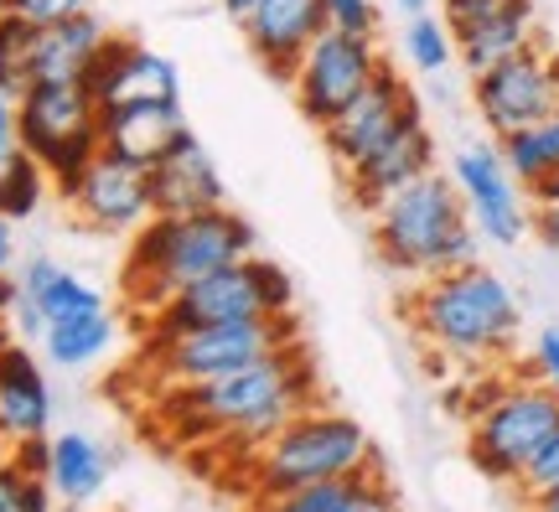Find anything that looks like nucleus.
<instances>
[{
	"label": "nucleus",
	"mask_w": 559,
	"mask_h": 512,
	"mask_svg": "<svg viewBox=\"0 0 559 512\" xmlns=\"http://www.w3.org/2000/svg\"><path fill=\"white\" fill-rule=\"evenodd\" d=\"M151 404H156V430L171 445H218L223 455H239L243 466L296 414L321 404V383L306 342H290L239 373L198 383V389H171Z\"/></svg>",
	"instance_id": "f257e3e1"
},
{
	"label": "nucleus",
	"mask_w": 559,
	"mask_h": 512,
	"mask_svg": "<svg viewBox=\"0 0 559 512\" xmlns=\"http://www.w3.org/2000/svg\"><path fill=\"white\" fill-rule=\"evenodd\" d=\"M260 254L254 223L234 207H207V213H156L145 228L130 234V254L120 270V306L124 315H156L166 300L187 290L192 279L213 275L234 259Z\"/></svg>",
	"instance_id": "f03ea898"
},
{
	"label": "nucleus",
	"mask_w": 559,
	"mask_h": 512,
	"mask_svg": "<svg viewBox=\"0 0 559 512\" xmlns=\"http://www.w3.org/2000/svg\"><path fill=\"white\" fill-rule=\"evenodd\" d=\"M404 315H409L415 336L430 353L456 357V362L508 357L523 332V306L513 296V285L487 264L415 279V290L404 300Z\"/></svg>",
	"instance_id": "7ed1b4c3"
},
{
	"label": "nucleus",
	"mask_w": 559,
	"mask_h": 512,
	"mask_svg": "<svg viewBox=\"0 0 559 512\" xmlns=\"http://www.w3.org/2000/svg\"><path fill=\"white\" fill-rule=\"evenodd\" d=\"M373 249L394 275L430 279L445 270L481 264V234L466 217L451 171H425L373 207Z\"/></svg>",
	"instance_id": "20e7f679"
},
{
	"label": "nucleus",
	"mask_w": 559,
	"mask_h": 512,
	"mask_svg": "<svg viewBox=\"0 0 559 512\" xmlns=\"http://www.w3.org/2000/svg\"><path fill=\"white\" fill-rule=\"evenodd\" d=\"M290 342H300V326L290 311L198 326V332H177V336H145L135 353V368H130V383H140L151 398L171 394V389H198V383L239 373V368L290 347Z\"/></svg>",
	"instance_id": "39448f33"
},
{
	"label": "nucleus",
	"mask_w": 559,
	"mask_h": 512,
	"mask_svg": "<svg viewBox=\"0 0 559 512\" xmlns=\"http://www.w3.org/2000/svg\"><path fill=\"white\" fill-rule=\"evenodd\" d=\"M373 466H379V455H373V440L358 419L311 404L243 461L239 481L249 497H275L296 492V487H317V481H337V476L373 472Z\"/></svg>",
	"instance_id": "423d86ee"
},
{
	"label": "nucleus",
	"mask_w": 559,
	"mask_h": 512,
	"mask_svg": "<svg viewBox=\"0 0 559 512\" xmlns=\"http://www.w3.org/2000/svg\"><path fill=\"white\" fill-rule=\"evenodd\" d=\"M559 430V389L539 378H498L472 398V434L466 451L481 476L513 487L523 466L539 455V445Z\"/></svg>",
	"instance_id": "0eeeda50"
},
{
	"label": "nucleus",
	"mask_w": 559,
	"mask_h": 512,
	"mask_svg": "<svg viewBox=\"0 0 559 512\" xmlns=\"http://www.w3.org/2000/svg\"><path fill=\"white\" fill-rule=\"evenodd\" d=\"M296 306V285L290 275L270 264V259L249 254L234 259L213 275L192 279L187 290L166 300L156 315L140 321V342L145 336H177V332H198V326H223V321H254V315H285Z\"/></svg>",
	"instance_id": "6e6552de"
},
{
	"label": "nucleus",
	"mask_w": 559,
	"mask_h": 512,
	"mask_svg": "<svg viewBox=\"0 0 559 512\" xmlns=\"http://www.w3.org/2000/svg\"><path fill=\"white\" fill-rule=\"evenodd\" d=\"M16 145L52 177V187H68L88 160L104 151L99 135V99L88 83H32L16 94Z\"/></svg>",
	"instance_id": "1a4fd4ad"
},
{
	"label": "nucleus",
	"mask_w": 559,
	"mask_h": 512,
	"mask_svg": "<svg viewBox=\"0 0 559 512\" xmlns=\"http://www.w3.org/2000/svg\"><path fill=\"white\" fill-rule=\"evenodd\" d=\"M472 109H477L492 140L559 115V52L549 41H534L519 58L477 73L472 79Z\"/></svg>",
	"instance_id": "9d476101"
},
{
	"label": "nucleus",
	"mask_w": 559,
	"mask_h": 512,
	"mask_svg": "<svg viewBox=\"0 0 559 512\" xmlns=\"http://www.w3.org/2000/svg\"><path fill=\"white\" fill-rule=\"evenodd\" d=\"M383 62L389 58H383L379 37H353V32H332V26H326V32L300 52L296 73H290L296 109L321 130L326 119H337L368 83L379 79Z\"/></svg>",
	"instance_id": "9b49d317"
},
{
	"label": "nucleus",
	"mask_w": 559,
	"mask_h": 512,
	"mask_svg": "<svg viewBox=\"0 0 559 512\" xmlns=\"http://www.w3.org/2000/svg\"><path fill=\"white\" fill-rule=\"evenodd\" d=\"M62 202H68L73 223L88 228V234H135V228H145L156 217L151 166L124 160L115 151H99L79 177L62 187Z\"/></svg>",
	"instance_id": "f8f14e48"
},
{
	"label": "nucleus",
	"mask_w": 559,
	"mask_h": 512,
	"mask_svg": "<svg viewBox=\"0 0 559 512\" xmlns=\"http://www.w3.org/2000/svg\"><path fill=\"white\" fill-rule=\"evenodd\" d=\"M409 119H425L419 94L409 88V79H404L400 68H389V62H383L379 79L368 83V88H362L358 99L347 104L337 119H326V124H321L326 156H332V166L347 177L353 166H362V160L379 151L383 140L400 135Z\"/></svg>",
	"instance_id": "ddd939ff"
},
{
	"label": "nucleus",
	"mask_w": 559,
	"mask_h": 512,
	"mask_svg": "<svg viewBox=\"0 0 559 512\" xmlns=\"http://www.w3.org/2000/svg\"><path fill=\"white\" fill-rule=\"evenodd\" d=\"M451 181H456L461 202H466V217H472V228L481 234V243L513 249V243L528 238V192L502 166L498 140L461 145L456 156H451Z\"/></svg>",
	"instance_id": "4468645a"
},
{
	"label": "nucleus",
	"mask_w": 559,
	"mask_h": 512,
	"mask_svg": "<svg viewBox=\"0 0 559 512\" xmlns=\"http://www.w3.org/2000/svg\"><path fill=\"white\" fill-rule=\"evenodd\" d=\"M88 88L99 109H120V104H166L181 99V73L177 62L145 47V41L130 37H109V47L99 52L94 73H88Z\"/></svg>",
	"instance_id": "2eb2a0df"
},
{
	"label": "nucleus",
	"mask_w": 559,
	"mask_h": 512,
	"mask_svg": "<svg viewBox=\"0 0 559 512\" xmlns=\"http://www.w3.org/2000/svg\"><path fill=\"white\" fill-rule=\"evenodd\" d=\"M243 47L254 52L270 79L290 83L300 52L326 32V16H321V0H260L249 16L239 21Z\"/></svg>",
	"instance_id": "dca6fc26"
},
{
	"label": "nucleus",
	"mask_w": 559,
	"mask_h": 512,
	"mask_svg": "<svg viewBox=\"0 0 559 512\" xmlns=\"http://www.w3.org/2000/svg\"><path fill=\"white\" fill-rule=\"evenodd\" d=\"M425 171H436V135H430L425 119H409L400 135L383 140L379 151L362 160V166H353L342 181H347V198L358 202L362 213H373L379 202H389L400 187L419 181Z\"/></svg>",
	"instance_id": "f3484780"
},
{
	"label": "nucleus",
	"mask_w": 559,
	"mask_h": 512,
	"mask_svg": "<svg viewBox=\"0 0 559 512\" xmlns=\"http://www.w3.org/2000/svg\"><path fill=\"white\" fill-rule=\"evenodd\" d=\"M99 135L104 151H115L124 160H140V166H156L177 151L192 130V119L181 109V99L166 104H120V109H99Z\"/></svg>",
	"instance_id": "a211bd4d"
},
{
	"label": "nucleus",
	"mask_w": 559,
	"mask_h": 512,
	"mask_svg": "<svg viewBox=\"0 0 559 512\" xmlns=\"http://www.w3.org/2000/svg\"><path fill=\"white\" fill-rule=\"evenodd\" d=\"M52 425V389L41 362L16 342H0V440L5 451L21 440H41Z\"/></svg>",
	"instance_id": "6ab92c4d"
},
{
	"label": "nucleus",
	"mask_w": 559,
	"mask_h": 512,
	"mask_svg": "<svg viewBox=\"0 0 559 512\" xmlns=\"http://www.w3.org/2000/svg\"><path fill=\"white\" fill-rule=\"evenodd\" d=\"M151 202L156 213H207V207H228V187L223 171L213 166L207 145L187 135L166 160L151 166Z\"/></svg>",
	"instance_id": "aec40b11"
},
{
	"label": "nucleus",
	"mask_w": 559,
	"mask_h": 512,
	"mask_svg": "<svg viewBox=\"0 0 559 512\" xmlns=\"http://www.w3.org/2000/svg\"><path fill=\"white\" fill-rule=\"evenodd\" d=\"M109 26H104L94 11L83 16H68L58 26H41L37 37V62H32V83H88L99 52L109 47ZM26 83V88H32Z\"/></svg>",
	"instance_id": "412c9836"
},
{
	"label": "nucleus",
	"mask_w": 559,
	"mask_h": 512,
	"mask_svg": "<svg viewBox=\"0 0 559 512\" xmlns=\"http://www.w3.org/2000/svg\"><path fill=\"white\" fill-rule=\"evenodd\" d=\"M16 285H21V306H32L41 321H62V315L109 306V296H104L94 279L79 275V270H68V264H58V259H47V254L26 259Z\"/></svg>",
	"instance_id": "4be33fe9"
},
{
	"label": "nucleus",
	"mask_w": 559,
	"mask_h": 512,
	"mask_svg": "<svg viewBox=\"0 0 559 512\" xmlns=\"http://www.w3.org/2000/svg\"><path fill=\"white\" fill-rule=\"evenodd\" d=\"M109 451H104L94 434L83 430H62L47 440V487L58 502L68 508H83V502H94L104 492V481H109Z\"/></svg>",
	"instance_id": "5701e85b"
},
{
	"label": "nucleus",
	"mask_w": 559,
	"mask_h": 512,
	"mask_svg": "<svg viewBox=\"0 0 559 512\" xmlns=\"http://www.w3.org/2000/svg\"><path fill=\"white\" fill-rule=\"evenodd\" d=\"M115 336H120V315L99 306V311H79V315H62V321H47V332H41V353L52 368H68V373H79V368H94L109 347H115Z\"/></svg>",
	"instance_id": "b1692460"
},
{
	"label": "nucleus",
	"mask_w": 559,
	"mask_h": 512,
	"mask_svg": "<svg viewBox=\"0 0 559 512\" xmlns=\"http://www.w3.org/2000/svg\"><path fill=\"white\" fill-rule=\"evenodd\" d=\"M498 151H502V166L519 177L523 192H534L549 171H559V115H549L544 124H528V130L502 135Z\"/></svg>",
	"instance_id": "393cba45"
},
{
	"label": "nucleus",
	"mask_w": 559,
	"mask_h": 512,
	"mask_svg": "<svg viewBox=\"0 0 559 512\" xmlns=\"http://www.w3.org/2000/svg\"><path fill=\"white\" fill-rule=\"evenodd\" d=\"M404 58H409V68L415 73H425V79H440L451 62H456V37L445 32V21L440 16H409L404 21Z\"/></svg>",
	"instance_id": "a878e982"
},
{
	"label": "nucleus",
	"mask_w": 559,
	"mask_h": 512,
	"mask_svg": "<svg viewBox=\"0 0 559 512\" xmlns=\"http://www.w3.org/2000/svg\"><path fill=\"white\" fill-rule=\"evenodd\" d=\"M47 187H52V177L16 145L11 160H5V171H0V213L11 217V223L32 217L41 207V198H47Z\"/></svg>",
	"instance_id": "bb28decb"
},
{
	"label": "nucleus",
	"mask_w": 559,
	"mask_h": 512,
	"mask_svg": "<svg viewBox=\"0 0 559 512\" xmlns=\"http://www.w3.org/2000/svg\"><path fill=\"white\" fill-rule=\"evenodd\" d=\"M37 37H41V26H32V21L11 16V11H0V83H5L11 94H21V88L32 83Z\"/></svg>",
	"instance_id": "cd10ccee"
},
{
	"label": "nucleus",
	"mask_w": 559,
	"mask_h": 512,
	"mask_svg": "<svg viewBox=\"0 0 559 512\" xmlns=\"http://www.w3.org/2000/svg\"><path fill=\"white\" fill-rule=\"evenodd\" d=\"M52 502L47 476L21 466L16 455H0V512H52Z\"/></svg>",
	"instance_id": "c85d7f7f"
},
{
	"label": "nucleus",
	"mask_w": 559,
	"mask_h": 512,
	"mask_svg": "<svg viewBox=\"0 0 559 512\" xmlns=\"http://www.w3.org/2000/svg\"><path fill=\"white\" fill-rule=\"evenodd\" d=\"M358 476H337V481H317V487H296V492L275 497H249V512H342Z\"/></svg>",
	"instance_id": "c756f323"
},
{
	"label": "nucleus",
	"mask_w": 559,
	"mask_h": 512,
	"mask_svg": "<svg viewBox=\"0 0 559 512\" xmlns=\"http://www.w3.org/2000/svg\"><path fill=\"white\" fill-rule=\"evenodd\" d=\"M513 5H523V0H440V21H445L451 37H466V32H477L481 21H498Z\"/></svg>",
	"instance_id": "7c9ffc66"
},
{
	"label": "nucleus",
	"mask_w": 559,
	"mask_h": 512,
	"mask_svg": "<svg viewBox=\"0 0 559 512\" xmlns=\"http://www.w3.org/2000/svg\"><path fill=\"white\" fill-rule=\"evenodd\" d=\"M528 234L544 238L549 249H559V171H549L528 192Z\"/></svg>",
	"instance_id": "2f4dec72"
},
{
	"label": "nucleus",
	"mask_w": 559,
	"mask_h": 512,
	"mask_svg": "<svg viewBox=\"0 0 559 512\" xmlns=\"http://www.w3.org/2000/svg\"><path fill=\"white\" fill-rule=\"evenodd\" d=\"M559 487V430L549 434L539 445V455L523 466V476L513 481V492H519V502H528V497H544V492H555Z\"/></svg>",
	"instance_id": "473e14b6"
},
{
	"label": "nucleus",
	"mask_w": 559,
	"mask_h": 512,
	"mask_svg": "<svg viewBox=\"0 0 559 512\" xmlns=\"http://www.w3.org/2000/svg\"><path fill=\"white\" fill-rule=\"evenodd\" d=\"M321 16H326L332 32L379 37V0H321Z\"/></svg>",
	"instance_id": "72a5a7b5"
},
{
	"label": "nucleus",
	"mask_w": 559,
	"mask_h": 512,
	"mask_svg": "<svg viewBox=\"0 0 559 512\" xmlns=\"http://www.w3.org/2000/svg\"><path fill=\"white\" fill-rule=\"evenodd\" d=\"M342 512H404V508H400V497H394V487L383 481V472L373 466V472H362L358 481H353Z\"/></svg>",
	"instance_id": "f704fd0d"
},
{
	"label": "nucleus",
	"mask_w": 559,
	"mask_h": 512,
	"mask_svg": "<svg viewBox=\"0 0 559 512\" xmlns=\"http://www.w3.org/2000/svg\"><path fill=\"white\" fill-rule=\"evenodd\" d=\"M11 16L32 21V26H58L68 16H83L88 11V0H0Z\"/></svg>",
	"instance_id": "c9c22d12"
},
{
	"label": "nucleus",
	"mask_w": 559,
	"mask_h": 512,
	"mask_svg": "<svg viewBox=\"0 0 559 512\" xmlns=\"http://www.w3.org/2000/svg\"><path fill=\"white\" fill-rule=\"evenodd\" d=\"M528 373L539 378V383H549V389H559V326H544V332L534 336V357H528Z\"/></svg>",
	"instance_id": "e433bc0d"
},
{
	"label": "nucleus",
	"mask_w": 559,
	"mask_h": 512,
	"mask_svg": "<svg viewBox=\"0 0 559 512\" xmlns=\"http://www.w3.org/2000/svg\"><path fill=\"white\" fill-rule=\"evenodd\" d=\"M0 151H16V94L0 83Z\"/></svg>",
	"instance_id": "4c0bfd02"
},
{
	"label": "nucleus",
	"mask_w": 559,
	"mask_h": 512,
	"mask_svg": "<svg viewBox=\"0 0 559 512\" xmlns=\"http://www.w3.org/2000/svg\"><path fill=\"white\" fill-rule=\"evenodd\" d=\"M11 264H16V223L0 213V275H11Z\"/></svg>",
	"instance_id": "58836bf2"
},
{
	"label": "nucleus",
	"mask_w": 559,
	"mask_h": 512,
	"mask_svg": "<svg viewBox=\"0 0 559 512\" xmlns=\"http://www.w3.org/2000/svg\"><path fill=\"white\" fill-rule=\"evenodd\" d=\"M16 300H21V285H16L11 275H0V321L16 311Z\"/></svg>",
	"instance_id": "ea45409f"
},
{
	"label": "nucleus",
	"mask_w": 559,
	"mask_h": 512,
	"mask_svg": "<svg viewBox=\"0 0 559 512\" xmlns=\"http://www.w3.org/2000/svg\"><path fill=\"white\" fill-rule=\"evenodd\" d=\"M523 512H559V487H555V492H544V497H528V502H523Z\"/></svg>",
	"instance_id": "a19ab883"
},
{
	"label": "nucleus",
	"mask_w": 559,
	"mask_h": 512,
	"mask_svg": "<svg viewBox=\"0 0 559 512\" xmlns=\"http://www.w3.org/2000/svg\"><path fill=\"white\" fill-rule=\"evenodd\" d=\"M254 5H260V0H223V11H228L234 21H243L249 11H254Z\"/></svg>",
	"instance_id": "79ce46f5"
},
{
	"label": "nucleus",
	"mask_w": 559,
	"mask_h": 512,
	"mask_svg": "<svg viewBox=\"0 0 559 512\" xmlns=\"http://www.w3.org/2000/svg\"><path fill=\"white\" fill-rule=\"evenodd\" d=\"M394 5L404 11V21H409V16H425V11H430V0H394Z\"/></svg>",
	"instance_id": "37998d69"
},
{
	"label": "nucleus",
	"mask_w": 559,
	"mask_h": 512,
	"mask_svg": "<svg viewBox=\"0 0 559 512\" xmlns=\"http://www.w3.org/2000/svg\"><path fill=\"white\" fill-rule=\"evenodd\" d=\"M0 451H5V440H0Z\"/></svg>",
	"instance_id": "c03bdc74"
},
{
	"label": "nucleus",
	"mask_w": 559,
	"mask_h": 512,
	"mask_svg": "<svg viewBox=\"0 0 559 512\" xmlns=\"http://www.w3.org/2000/svg\"><path fill=\"white\" fill-rule=\"evenodd\" d=\"M0 11H5V5H0Z\"/></svg>",
	"instance_id": "a18cd8bd"
}]
</instances>
